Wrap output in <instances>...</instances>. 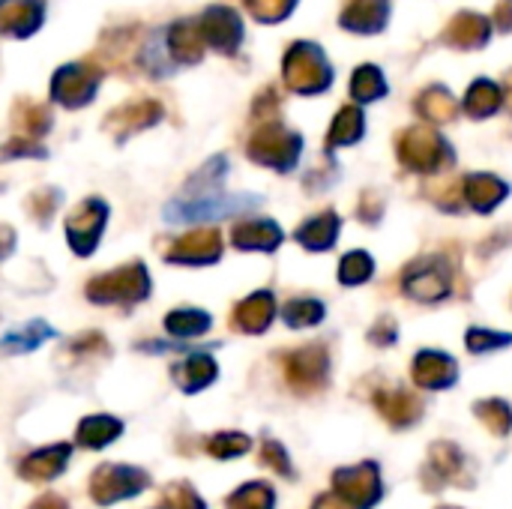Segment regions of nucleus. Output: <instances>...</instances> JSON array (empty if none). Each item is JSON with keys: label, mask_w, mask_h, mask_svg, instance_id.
Here are the masks:
<instances>
[{"label": "nucleus", "mask_w": 512, "mask_h": 509, "mask_svg": "<svg viewBox=\"0 0 512 509\" xmlns=\"http://www.w3.org/2000/svg\"><path fill=\"white\" fill-rule=\"evenodd\" d=\"M312 509H354L348 501H342L336 492L333 495H318L315 498V504H312Z\"/></svg>", "instance_id": "14"}, {"label": "nucleus", "mask_w": 512, "mask_h": 509, "mask_svg": "<svg viewBox=\"0 0 512 509\" xmlns=\"http://www.w3.org/2000/svg\"><path fill=\"white\" fill-rule=\"evenodd\" d=\"M210 378H213V366H210V360H207V357H195V360H189V363H186L180 384H183V390H198V387H204Z\"/></svg>", "instance_id": "13"}, {"label": "nucleus", "mask_w": 512, "mask_h": 509, "mask_svg": "<svg viewBox=\"0 0 512 509\" xmlns=\"http://www.w3.org/2000/svg\"><path fill=\"white\" fill-rule=\"evenodd\" d=\"M261 465H267V468H270V471H276L279 477L294 480L291 459H288L285 447H282V444H276V441H264V447H261Z\"/></svg>", "instance_id": "12"}, {"label": "nucleus", "mask_w": 512, "mask_h": 509, "mask_svg": "<svg viewBox=\"0 0 512 509\" xmlns=\"http://www.w3.org/2000/svg\"><path fill=\"white\" fill-rule=\"evenodd\" d=\"M150 486V474L132 465H99L90 474V498L99 507H111L117 501H129Z\"/></svg>", "instance_id": "1"}, {"label": "nucleus", "mask_w": 512, "mask_h": 509, "mask_svg": "<svg viewBox=\"0 0 512 509\" xmlns=\"http://www.w3.org/2000/svg\"><path fill=\"white\" fill-rule=\"evenodd\" d=\"M165 504L168 509H207V504L201 501V495L192 489V483H171L165 489Z\"/></svg>", "instance_id": "11"}, {"label": "nucleus", "mask_w": 512, "mask_h": 509, "mask_svg": "<svg viewBox=\"0 0 512 509\" xmlns=\"http://www.w3.org/2000/svg\"><path fill=\"white\" fill-rule=\"evenodd\" d=\"M438 509H459V507H450V504H447V507H438Z\"/></svg>", "instance_id": "16"}, {"label": "nucleus", "mask_w": 512, "mask_h": 509, "mask_svg": "<svg viewBox=\"0 0 512 509\" xmlns=\"http://www.w3.org/2000/svg\"><path fill=\"white\" fill-rule=\"evenodd\" d=\"M333 492L354 509H372L384 498L378 462H360L354 468H339L333 474Z\"/></svg>", "instance_id": "2"}, {"label": "nucleus", "mask_w": 512, "mask_h": 509, "mask_svg": "<svg viewBox=\"0 0 512 509\" xmlns=\"http://www.w3.org/2000/svg\"><path fill=\"white\" fill-rule=\"evenodd\" d=\"M417 381L423 387H450L453 384V363L450 360H441V357H423L417 360Z\"/></svg>", "instance_id": "8"}, {"label": "nucleus", "mask_w": 512, "mask_h": 509, "mask_svg": "<svg viewBox=\"0 0 512 509\" xmlns=\"http://www.w3.org/2000/svg\"><path fill=\"white\" fill-rule=\"evenodd\" d=\"M69 456H72V447H69V444H54V447L36 450V453H30L27 459H21L18 477H21V480H30V483L54 480V477L63 474Z\"/></svg>", "instance_id": "4"}, {"label": "nucleus", "mask_w": 512, "mask_h": 509, "mask_svg": "<svg viewBox=\"0 0 512 509\" xmlns=\"http://www.w3.org/2000/svg\"><path fill=\"white\" fill-rule=\"evenodd\" d=\"M123 432V426L111 417H90L81 423L78 429V444L87 447V450H102L105 444H111L117 435Z\"/></svg>", "instance_id": "5"}, {"label": "nucleus", "mask_w": 512, "mask_h": 509, "mask_svg": "<svg viewBox=\"0 0 512 509\" xmlns=\"http://www.w3.org/2000/svg\"><path fill=\"white\" fill-rule=\"evenodd\" d=\"M477 417L486 423V429L492 432V435H510L512 432V411L507 402H498V399H492V402H480L477 408Z\"/></svg>", "instance_id": "9"}, {"label": "nucleus", "mask_w": 512, "mask_h": 509, "mask_svg": "<svg viewBox=\"0 0 512 509\" xmlns=\"http://www.w3.org/2000/svg\"><path fill=\"white\" fill-rule=\"evenodd\" d=\"M27 509H69V504L60 495H42V498H36Z\"/></svg>", "instance_id": "15"}, {"label": "nucleus", "mask_w": 512, "mask_h": 509, "mask_svg": "<svg viewBox=\"0 0 512 509\" xmlns=\"http://www.w3.org/2000/svg\"><path fill=\"white\" fill-rule=\"evenodd\" d=\"M249 447H252V441L246 435H240V432H225V435H216V438L207 441V453L213 459H237Z\"/></svg>", "instance_id": "10"}, {"label": "nucleus", "mask_w": 512, "mask_h": 509, "mask_svg": "<svg viewBox=\"0 0 512 509\" xmlns=\"http://www.w3.org/2000/svg\"><path fill=\"white\" fill-rule=\"evenodd\" d=\"M276 507V495L267 483H246L240 486L231 498L225 509H273Z\"/></svg>", "instance_id": "6"}, {"label": "nucleus", "mask_w": 512, "mask_h": 509, "mask_svg": "<svg viewBox=\"0 0 512 509\" xmlns=\"http://www.w3.org/2000/svg\"><path fill=\"white\" fill-rule=\"evenodd\" d=\"M381 405V414L390 420V426H396V429H405V426H411L420 414H423V408L411 399V396H387V399H381L378 402Z\"/></svg>", "instance_id": "7"}, {"label": "nucleus", "mask_w": 512, "mask_h": 509, "mask_svg": "<svg viewBox=\"0 0 512 509\" xmlns=\"http://www.w3.org/2000/svg\"><path fill=\"white\" fill-rule=\"evenodd\" d=\"M423 483L429 489H441V486H459V489H471L474 477L468 471V459L465 453L450 444V441H438L429 450V462L423 468Z\"/></svg>", "instance_id": "3"}]
</instances>
